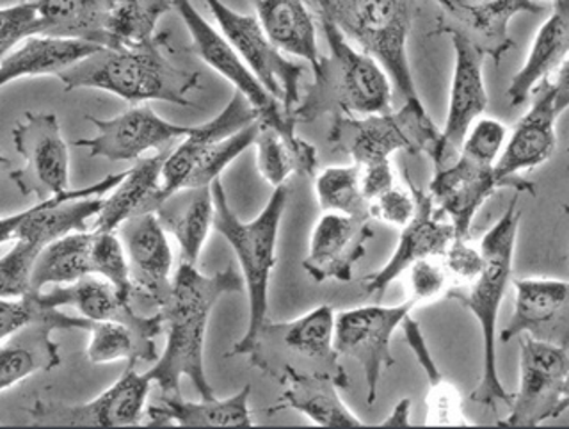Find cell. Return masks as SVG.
Instances as JSON below:
<instances>
[{
    "label": "cell",
    "instance_id": "cell-29",
    "mask_svg": "<svg viewBox=\"0 0 569 429\" xmlns=\"http://www.w3.org/2000/svg\"><path fill=\"white\" fill-rule=\"evenodd\" d=\"M283 385L281 407L299 411L322 428H365L367 422L355 416L338 393L337 381L329 376L302 375L283 369L276 378Z\"/></svg>",
    "mask_w": 569,
    "mask_h": 429
},
{
    "label": "cell",
    "instance_id": "cell-52",
    "mask_svg": "<svg viewBox=\"0 0 569 429\" xmlns=\"http://www.w3.org/2000/svg\"><path fill=\"white\" fill-rule=\"evenodd\" d=\"M26 216L27 209L22 210V212H17V214L0 218V247L6 245V242L17 239L18 229H20V225H22Z\"/></svg>",
    "mask_w": 569,
    "mask_h": 429
},
{
    "label": "cell",
    "instance_id": "cell-48",
    "mask_svg": "<svg viewBox=\"0 0 569 429\" xmlns=\"http://www.w3.org/2000/svg\"><path fill=\"white\" fill-rule=\"evenodd\" d=\"M415 207H417V203H415L411 191H405V189L397 188V186L379 194L376 200L370 201L372 220L393 225L399 229H402L413 218Z\"/></svg>",
    "mask_w": 569,
    "mask_h": 429
},
{
    "label": "cell",
    "instance_id": "cell-40",
    "mask_svg": "<svg viewBox=\"0 0 569 429\" xmlns=\"http://www.w3.org/2000/svg\"><path fill=\"white\" fill-rule=\"evenodd\" d=\"M173 10V0H118L109 23L111 47H136L157 37V23Z\"/></svg>",
    "mask_w": 569,
    "mask_h": 429
},
{
    "label": "cell",
    "instance_id": "cell-18",
    "mask_svg": "<svg viewBox=\"0 0 569 429\" xmlns=\"http://www.w3.org/2000/svg\"><path fill=\"white\" fill-rule=\"evenodd\" d=\"M452 38L453 63L452 84H450L449 111L443 130L432 150L435 168L449 164L470 127L485 114L488 108V91L485 84V56L465 38Z\"/></svg>",
    "mask_w": 569,
    "mask_h": 429
},
{
    "label": "cell",
    "instance_id": "cell-2",
    "mask_svg": "<svg viewBox=\"0 0 569 429\" xmlns=\"http://www.w3.org/2000/svg\"><path fill=\"white\" fill-rule=\"evenodd\" d=\"M168 32L142 46L97 50L59 73L64 90H100L127 102H168L192 106L189 94L198 90L200 73L180 67L171 58Z\"/></svg>",
    "mask_w": 569,
    "mask_h": 429
},
{
    "label": "cell",
    "instance_id": "cell-31",
    "mask_svg": "<svg viewBox=\"0 0 569 429\" xmlns=\"http://www.w3.org/2000/svg\"><path fill=\"white\" fill-rule=\"evenodd\" d=\"M34 296L47 309L71 307L91 322L121 321L142 327L153 319V316L147 318L133 312L129 300L121 298L111 283L94 275L67 286L50 287L49 291L34 292Z\"/></svg>",
    "mask_w": 569,
    "mask_h": 429
},
{
    "label": "cell",
    "instance_id": "cell-7",
    "mask_svg": "<svg viewBox=\"0 0 569 429\" xmlns=\"http://www.w3.org/2000/svg\"><path fill=\"white\" fill-rule=\"evenodd\" d=\"M333 328L331 305H320L292 321H266L248 357L274 380L283 369H292L302 375L329 376L346 389L349 380L333 346Z\"/></svg>",
    "mask_w": 569,
    "mask_h": 429
},
{
    "label": "cell",
    "instance_id": "cell-42",
    "mask_svg": "<svg viewBox=\"0 0 569 429\" xmlns=\"http://www.w3.org/2000/svg\"><path fill=\"white\" fill-rule=\"evenodd\" d=\"M91 273L111 283L124 300L136 295L123 242L116 232H93Z\"/></svg>",
    "mask_w": 569,
    "mask_h": 429
},
{
    "label": "cell",
    "instance_id": "cell-10",
    "mask_svg": "<svg viewBox=\"0 0 569 429\" xmlns=\"http://www.w3.org/2000/svg\"><path fill=\"white\" fill-rule=\"evenodd\" d=\"M568 346L521 336L520 387L512 393L509 416L498 426L538 428L568 410Z\"/></svg>",
    "mask_w": 569,
    "mask_h": 429
},
{
    "label": "cell",
    "instance_id": "cell-45",
    "mask_svg": "<svg viewBox=\"0 0 569 429\" xmlns=\"http://www.w3.org/2000/svg\"><path fill=\"white\" fill-rule=\"evenodd\" d=\"M38 23L34 0L0 8V61L26 38L38 34Z\"/></svg>",
    "mask_w": 569,
    "mask_h": 429
},
{
    "label": "cell",
    "instance_id": "cell-20",
    "mask_svg": "<svg viewBox=\"0 0 569 429\" xmlns=\"http://www.w3.org/2000/svg\"><path fill=\"white\" fill-rule=\"evenodd\" d=\"M93 322L82 316H67L59 309L34 319L0 342V392L13 389L38 372H50L61 366L59 346L52 339L56 330L89 331Z\"/></svg>",
    "mask_w": 569,
    "mask_h": 429
},
{
    "label": "cell",
    "instance_id": "cell-16",
    "mask_svg": "<svg viewBox=\"0 0 569 429\" xmlns=\"http://www.w3.org/2000/svg\"><path fill=\"white\" fill-rule=\"evenodd\" d=\"M440 14L432 34L465 38L485 58L500 64L515 47L509 22L516 14H539L547 6L539 0H435Z\"/></svg>",
    "mask_w": 569,
    "mask_h": 429
},
{
    "label": "cell",
    "instance_id": "cell-49",
    "mask_svg": "<svg viewBox=\"0 0 569 429\" xmlns=\"http://www.w3.org/2000/svg\"><path fill=\"white\" fill-rule=\"evenodd\" d=\"M49 310L36 300L34 292L23 298H0V342Z\"/></svg>",
    "mask_w": 569,
    "mask_h": 429
},
{
    "label": "cell",
    "instance_id": "cell-37",
    "mask_svg": "<svg viewBox=\"0 0 569 429\" xmlns=\"http://www.w3.org/2000/svg\"><path fill=\"white\" fill-rule=\"evenodd\" d=\"M402 330H405L406 340L409 348L413 349L418 363L426 372L429 380V392H427L426 405V426H443V428H453V426H476L473 420L468 419L465 413V402H462L461 393L450 383L440 369L436 366L431 351L427 348V340L422 330L418 327L411 316L402 321Z\"/></svg>",
    "mask_w": 569,
    "mask_h": 429
},
{
    "label": "cell",
    "instance_id": "cell-36",
    "mask_svg": "<svg viewBox=\"0 0 569 429\" xmlns=\"http://www.w3.org/2000/svg\"><path fill=\"white\" fill-rule=\"evenodd\" d=\"M253 147L257 148L258 173L272 188L283 186L292 174L316 177L319 164L316 147L299 138L296 130H280L260 123Z\"/></svg>",
    "mask_w": 569,
    "mask_h": 429
},
{
    "label": "cell",
    "instance_id": "cell-3",
    "mask_svg": "<svg viewBox=\"0 0 569 429\" xmlns=\"http://www.w3.org/2000/svg\"><path fill=\"white\" fill-rule=\"evenodd\" d=\"M329 52L320 56L313 81L292 111L296 123L322 117L355 118L391 111V81L381 64L355 49L333 20L319 14Z\"/></svg>",
    "mask_w": 569,
    "mask_h": 429
},
{
    "label": "cell",
    "instance_id": "cell-8",
    "mask_svg": "<svg viewBox=\"0 0 569 429\" xmlns=\"http://www.w3.org/2000/svg\"><path fill=\"white\" fill-rule=\"evenodd\" d=\"M440 130L426 108L405 102L397 112H379L369 117L333 118L329 143L351 159L352 164L370 166L388 162L396 152L431 156Z\"/></svg>",
    "mask_w": 569,
    "mask_h": 429
},
{
    "label": "cell",
    "instance_id": "cell-28",
    "mask_svg": "<svg viewBox=\"0 0 569 429\" xmlns=\"http://www.w3.org/2000/svg\"><path fill=\"white\" fill-rule=\"evenodd\" d=\"M102 47L67 38H26L0 61V90L11 82L34 77L53 76L64 72Z\"/></svg>",
    "mask_w": 569,
    "mask_h": 429
},
{
    "label": "cell",
    "instance_id": "cell-38",
    "mask_svg": "<svg viewBox=\"0 0 569 429\" xmlns=\"http://www.w3.org/2000/svg\"><path fill=\"white\" fill-rule=\"evenodd\" d=\"M91 242L93 232L68 233L50 242L36 259L32 268V292L44 291L47 287L67 286L91 273Z\"/></svg>",
    "mask_w": 569,
    "mask_h": 429
},
{
    "label": "cell",
    "instance_id": "cell-51",
    "mask_svg": "<svg viewBox=\"0 0 569 429\" xmlns=\"http://www.w3.org/2000/svg\"><path fill=\"white\" fill-rule=\"evenodd\" d=\"M409 410H411V399H400L390 416L382 420V422H379V425L373 426H381V428H400V426H409L411 425V422H409Z\"/></svg>",
    "mask_w": 569,
    "mask_h": 429
},
{
    "label": "cell",
    "instance_id": "cell-22",
    "mask_svg": "<svg viewBox=\"0 0 569 429\" xmlns=\"http://www.w3.org/2000/svg\"><path fill=\"white\" fill-rule=\"evenodd\" d=\"M121 242L129 260L133 292L157 307L168 301L173 287V251L156 212H141L121 225Z\"/></svg>",
    "mask_w": 569,
    "mask_h": 429
},
{
    "label": "cell",
    "instance_id": "cell-39",
    "mask_svg": "<svg viewBox=\"0 0 569 429\" xmlns=\"http://www.w3.org/2000/svg\"><path fill=\"white\" fill-rule=\"evenodd\" d=\"M316 192L320 209L325 212L372 221L370 201L361 191L360 166H331L316 173Z\"/></svg>",
    "mask_w": 569,
    "mask_h": 429
},
{
    "label": "cell",
    "instance_id": "cell-47",
    "mask_svg": "<svg viewBox=\"0 0 569 429\" xmlns=\"http://www.w3.org/2000/svg\"><path fill=\"white\" fill-rule=\"evenodd\" d=\"M443 259V268L452 280V286L473 282L485 266V257L480 250L468 245V239L461 238H453Z\"/></svg>",
    "mask_w": 569,
    "mask_h": 429
},
{
    "label": "cell",
    "instance_id": "cell-14",
    "mask_svg": "<svg viewBox=\"0 0 569 429\" xmlns=\"http://www.w3.org/2000/svg\"><path fill=\"white\" fill-rule=\"evenodd\" d=\"M23 168L9 174L23 197L50 200L70 188V150L53 112H26L13 129Z\"/></svg>",
    "mask_w": 569,
    "mask_h": 429
},
{
    "label": "cell",
    "instance_id": "cell-6",
    "mask_svg": "<svg viewBox=\"0 0 569 429\" xmlns=\"http://www.w3.org/2000/svg\"><path fill=\"white\" fill-rule=\"evenodd\" d=\"M413 0H333L326 17L342 29L365 54L372 56L390 77L405 102L420 103L408 58Z\"/></svg>",
    "mask_w": 569,
    "mask_h": 429
},
{
    "label": "cell",
    "instance_id": "cell-5",
    "mask_svg": "<svg viewBox=\"0 0 569 429\" xmlns=\"http://www.w3.org/2000/svg\"><path fill=\"white\" fill-rule=\"evenodd\" d=\"M213 230L227 239L239 260L244 289L248 292L249 319L244 337L233 346L230 357H246L253 349L269 312V283L276 266V245L280 236L289 188L278 186L262 212L251 221H242L231 209L221 179L213 180Z\"/></svg>",
    "mask_w": 569,
    "mask_h": 429
},
{
    "label": "cell",
    "instance_id": "cell-1",
    "mask_svg": "<svg viewBox=\"0 0 569 429\" xmlns=\"http://www.w3.org/2000/svg\"><path fill=\"white\" fill-rule=\"evenodd\" d=\"M242 291L244 280L233 266L203 275L196 266L180 262L171 295L159 309L164 316V351L147 372L160 393H180V383L187 378L201 398H216L204 372V336L210 313L222 296Z\"/></svg>",
    "mask_w": 569,
    "mask_h": 429
},
{
    "label": "cell",
    "instance_id": "cell-17",
    "mask_svg": "<svg viewBox=\"0 0 569 429\" xmlns=\"http://www.w3.org/2000/svg\"><path fill=\"white\" fill-rule=\"evenodd\" d=\"M97 129L93 138L77 139L76 147L86 148L89 156L107 161H138L148 152H159L173 147L192 127L178 126L159 117L148 103H136L118 117H86Z\"/></svg>",
    "mask_w": 569,
    "mask_h": 429
},
{
    "label": "cell",
    "instance_id": "cell-11",
    "mask_svg": "<svg viewBox=\"0 0 569 429\" xmlns=\"http://www.w3.org/2000/svg\"><path fill=\"white\" fill-rule=\"evenodd\" d=\"M213 20L218 22L222 37L233 47L246 67L253 72L260 84L283 106L292 117L301 97V79L307 72L305 64L287 58L269 40L257 17L231 10L222 0H203Z\"/></svg>",
    "mask_w": 569,
    "mask_h": 429
},
{
    "label": "cell",
    "instance_id": "cell-30",
    "mask_svg": "<svg viewBox=\"0 0 569 429\" xmlns=\"http://www.w3.org/2000/svg\"><path fill=\"white\" fill-rule=\"evenodd\" d=\"M38 34L111 47L109 23L118 0H34Z\"/></svg>",
    "mask_w": 569,
    "mask_h": 429
},
{
    "label": "cell",
    "instance_id": "cell-56",
    "mask_svg": "<svg viewBox=\"0 0 569 429\" xmlns=\"http://www.w3.org/2000/svg\"><path fill=\"white\" fill-rule=\"evenodd\" d=\"M20 2H27V0H20Z\"/></svg>",
    "mask_w": 569,
    "mask_h": 429
},
{
    "label": "cell",
    "instance_id": "cell-35",
    "mask_svg": "<svg viewBox=\"0 0 569 429\" xmlns=\"http://www.w3.org/2000/svg\"><path fill=\"white\" fill-rule=\"evenodd\" d=\"M164 328V316L157 312L147 325L133 327L121 321L93 322L89 330L88 360L97 366L120 362H156V339Z\"/></svg>",
    "mask_w": 569,
    "mask_h": 429
},
{
    "label": "cell",
    "instance_id": "cell-33",
    "mask_svg": "<svg viewBox=\"0 0 569 429\" xmlns=\"http://www.w3.org/2000/svg\"><path fill=\"white\" fill-rule=\"evenodd\" d=\"M257 20L283 54L302 59L311 70L319 64L317 29L305 0H251Z\"/></svg>",
    "mask_w": 569,
    "mask_h": 429
},
{
    "label": "cell",
    "instance_id": "cell-44",
    "mask_svg": "<svg viewBox=\"0 0 569 429\" xmlns=\"http://www.w3.org/2000/svg\"><path fill=\"white\" fill-rule=\"evenodd\" d=\"M506 139L507 127L502 121L495 120V118H479L462 139L458 153H465V156L486 162V164H495L498 156L502 153Z\"/></svg>",
    "mask_w": 569,
    "mask_h": 429
},
{
    "label": "cell",
    "instance_id": "cell-46",
    "mask_svg": "<svg viewBox=\"0 0 569 429\" xmlns=\"http://www.w3.org/2000/svg\"><path fill=\"white\" fill-rule=\"evenodd\" d=\"M408 273L409 298L417 305L432 303L447 296L452 280L445 271L443 265H438L435 259L418 260Z\"/></svg>",
    "mask_w": 569,
    "mask_h": 429
},
{
    "label": "cell",
    "instance_id": "cell-55",
    "mask_svg": "<svg viewBox=\"0 0 569 429\" xmlns=\"http://www.w3.org/2000/svg\"><path fill=\"white\" fill-rule=\"evenodd\" d=\"M539 2H556V0H539Z\"/></svg>",
    "mask_w": 569,
    "mask_h": 429
},
{
    "label": "cell",
    "instance_id": "cell-12",
    "mask_svg": "<svg viewBox=\"0 0 569 429\" xmlns=\"http://www.w3.org/2000/svg\"><path fill=\"white\" fill-rule=\"evenodd\" d=\"M417 307L408 298L405 303L393 307L367 305L335 316V349L340 358H351L360 363L369 405L378 398L382 371L396 363L391 355V337Z\"/></svg>",
    "mask_w": 569,
    "mask_h": 429
},
{
    "label": "cell",
    "instance_id": "cell-32",
    "mask_svg": "<svg viewBox=\"0 0 569 429\" xmlns=\"http://www.w3.org/2000/svg\"><path fill=\"white\" fill-rule=\"evenodd\" d=\"M174 147V144H173ZM164 148L150 157H141L130 170L124 171L123 179L103 198L102 207L94 216L93 232H118L124 221L132 216L147 212L151 197L159 189L160 171L171 148Z\"/></svg>",
    "mask_w": 569,
    "mask_h": 429
},
{
    "label": "cell",
    "instance_id": "cell-27",
    "mask_svg": "<svg viewBox=\"0 0 569 429\" xmlns=\"http://www.w3.org/2000/svg\"><path fill=\"white\" fill-rule=\"evenodd\" d=\"M569 54V2L556 0L553 11L545 20L533 38L529 56L520 72L516 73L507 97L512 106H521L542 81L556 76L568 63Z\"/></svg>",
    "mask_w": 569,
    "mask_h": 429
},
{
    "label": "cell",
    "instance_id": "cell-34",
    "mask_svg": "<svg viewBox=\"0 0 569 429\" xmlns=\"http://www.w3.org/2000/svg\"><path fill=\"white\" fill-rule=\"evenodd\" d=\"M156 210L166 232L177 239L180 257L187 265H198L204 242L213 230L212 188L182 189Z\"/></svg>",
    "mask_w": 569,
    "mask_h": 429
},
{
    "label": "cell",
    "instance_id": "cell-21",
    "mask_svg": "<svg viewBox=\"0 0 569 429\" xmlns=\"http://www.w3.org/2000/svg\"><path fill=\"white\" fill-rule=\"evenodd\" d=\"M500 188L495 164L458 153L449 164L435 168L427 192L436 210L452 225L456 238L468 239L477 212Z\"/></svg>",
    "mask_w": 569,
    "mask_h": 429
},
{
    "label": "cell",
    "instance_id": "cell-50",
    "mask_svg": "<svg viewBox=\"0 0 569 429\" xmlns=\"http://www.w3.org/2000/svg\"><path fill=\"white\" fill-rule=\"evenodd\" d=\"M360 186L365 198L372 201L396 186V174L391 170L390 161L360 168Z\"/></svg>",
    "mask_w": 569,
    "mask_h": 429
},
{
    "label": "cell",
    "instance_id": "cell-26",
    "mask_svg": "<svg viewBox=\"0 0 569 429\" xmlns=\"http://www.w3.org/2000/svg\"><path fill=\"white\" fill-rule=\"evenodd\" d=\"M251 385L227 399L187 401L180 393H160L147 407L148 426H180V428H251L249 410Z\"/></svg>",
    "mask_w": 569,
    "mask_h": 429
},
{
    "label": "cell",
    "instance_id": "cell-23",
    "mask_svg": "<svg viewBox=\"0 0 569 429\" xmlns=\"http://www.w3.org/2000/svg\"><path fill=\"white\" fill-rule=\"evenodd\" d=\"M568 282L553 278L516 280L515 312L500 333L502 342L532 337L551 345L568 346Z\"/></svg>",
    "mask_w": 569,
    "mask_h": 429
},
{
    "label": "cell",
    "instance_id": "cell-25",
    "mask_svg": "<svg viewBox=\"0 0 569 429\" xmlns=\"http://www.w3.org/2000/svg\"><path fill=\"white\" fill-rule=\"evenodd\" d=\"M254 120H258L257 111L251 108V103L242 94L236 91L230 102L227 103V108L222 109L218 117L207 123H201V126H192L191 132L183 136L166 157L162 171H160L159 189L151 197L147 212H156L168 198L182 191L192 166L196 164L204 148L212 144L213 141L233 134Z\"/></svg>",
    "mask_w": 569,
    "mask_h": 429
},
{
    "label": "cell",
    "instance_id": "cell-4",
    "mask_svg": "<svg viewBox=\"0 0 569 429\" xmlns=\"http://www.w3.org/2000/svg\"><path fill=\"white\" fill-rule=\"evenodd\" d=\"M520 192L516 191L511 203L503 210L502 218L488 230L480 241V253L485 266L479 277L467 286H452L445 298L461 303L479 322L482 331V378L470 399L485 407L495 408L498 402L511 405L512 393L507 392L497 367V319L503 295L512 277L516 239L520 229L521 212L518 209Z\"/></svg>",
    "mask_w": 569,
    "mask_h": 429
},
{
    "label": "cell",
    "instance_id": "cell-43",
    "mask_svg": "<svg viewBox=\"0 0 569 429\" xmlns=\"http://www.w3.org/2000/svg\"><path fill=\"white\" fill-rule=\"evenodd\" d=\"M13 242V248L0 257V298H23L32 292V268L41 248L26 239Z\"/></svg>",
    "mask_w": 569,
    "mask_h": 429
},
{
    "label": "cell",
    "instance_id": "cell-9",
    "mask_svg": "<svg viewBox=\"0 0 569 429\" xmlns=\"http://www.w3.org/2000/svg\"><path fill=\"white\" fill-rule=\"evenodd\" d=\"M530 97L529 111L516 123L495 162V174L503 188L518 192H533V183L521 179V171L545 164L556 152L557 121L569 106V63L542 81Z\"/></svg>",
    "mask_w": 569,
    "mask_h": 429
},
{
    "label": "cell",
    "instance_id": "cell-24",
    "mask_svg": "<svg viewBox=\"0 0 569 429\" xmlns=\"http://www.w3.org/2000/svg\"><path fill=\"white\" fill-rule=\"evenodd\" d=\"M372 238L370 221L325 212L311 232L302 268L316 282H349L356 266L363 259L367 242Z\"/></svg>",
    "mask_w": 569,
    "mask_h": 429
},
{
    "label": "cell",
    "instance_id": "cell-13",
    "mask_svg": "<svg viewBox=\"0 0 569 429\" xmlns=\"http://www.w3.org/2000/svg\"><path fill=\"white\" fill-rule=\"evenodd\" d=\"M138 363L127 362L123 375L102 393L82 405L36 399L29 410L32 426L61 428H129L147 417L151 380L136 371Z\"/></svg>",
    "mask_w": 569,
    "mask_h": 429
},
{
    "label": "cell",
    "instance_id": "cell-19",
    "mask_svg": "<svg viewBox=\"0 0 569 429\" xmlns=\"http://www.w3.org/2000/svg\"><path fill=\"white\" fill-rule=\"evenodd\" d=\"M408 183L417 203L413 218L402 227L396 251L387 265L365 280L363 289L367 296H381L418 260L443 257L450 242L456 238L450 221L436 210L431 194L417 188L409 177Z\"/></svg>",
    "mask_w": 569,
    "mask_h": 429
},
{
    "label": "cell",
    "instance_id": "cell-53",
    "mask_svg": "<svg viewBox=\"0 0 569 429\" xmlns=\"http://www.w3.org/2000/svg\"><path fill=\"white\" fill-rule=\"evenodd\" d=\"M313 4H316L317 11H326L331 8L333 0H313Z\"/></svg>",
    "mask_w": 569,
    "mask_h": 429
},
{
    "label": "cell",
    "instance_id": "cell-41",
    "mask_svg": "<svg viewBox=\"0 0 569 429\" xmlns=\"http://www.w3.org/2000/svg\"><path fill=\"white\" fill-rule=\"evenodd\" d=\"M258 120L242 127L227 138L213 141L204 148L198 161L192 166L191 173L187 177L183 189H200L212 186L213 180L221 179L222 171L227 170L231 162L236 161L240 153H244L249 147H253L258 134Z\"/></svg>",
    "mask_w": 569,
    "mask_h": 429
},
{
    "label": "cell",
    "instance_id": "cell-15",
    "mask_svg": "<svg viewBox=\"0 0 569 429\" xmlns=\"http://www.w3.org/2000/svg\"><path fill=\"white\" fill-rule=\"evenodd\" d=\"M173 8L191 34L192 49L209 64L213 72L227 79L237 93L242 94L257 111L258 121L280 130H296V121L284 112L283 106L260 84L253 72L246 67L221 31L201 17L191 0H173Z\"/></svg>",
    "mask_w": 569,
    "mask_h": 429
},
{
    "label": "cell",
    "instance_id": "cell-54",
    "mask_svg": "<svg viewBox=\"0 0 569 429\" xmlns=\"http://www.w3.org/2000/svg\"><path fill=\"white\" fill-rule=\"evenodd\" d=\"M9 161L6 159L4 156H2V152H0V166H8Z\"/></svg>",
    "mask_w": 569,
    "mask_h": 429
}]
</instances>
